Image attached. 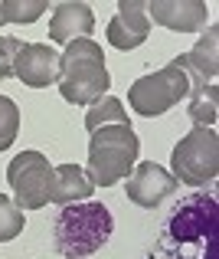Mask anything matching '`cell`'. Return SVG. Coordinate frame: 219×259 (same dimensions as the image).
I'll return each instance as SVG.
<instances>
[{
    "instance_id": "1",
    "label": "cell",
    "mask_w": 219,
    "mask_h": 259,
    "mask_svg": "<svg viewBox=\"0 0 219 259\" xmlns=\"http://www.w3.org/2000/svg\"><path fill=\"white\" fill-rule=\"evenodd\" d=\"M219 194L216 187L183 194L157 230L147 259H219Z\"/></svg>"
},
{
    "instance_id": "2",
    "label": "cell",
    "mask_w": 219,
    "mask_h": 259,
    "mask_svg": "<svg viewBox=\"0 0 219 259\" xmlns=\"http://www.w3.org/2000/svg\"><path fill=\"white\" fill-rule=\"evenodd\" d=\"M115 220L105 203L82 200V203H66L52 223V243L56 253L66 259H85L98 253L112 240Z\"/></svg>"
},
{
    "instance_id": "3",
    "label": "cell",
    "mask_w": 219,
    "mask_h": 259,
    "mask_svg": "<svg viewBox=\"0 0 219 259\" xmlns=\"http://www.w3.org/2000/svg\"><path fill=\"white\" fill-rule=\"evenodd\" d=\"M59 92L72 105H92L108 95L112 76L105 69V53L95 39H75L59 53Z\"/></svg>"
},
{
    "instance_id": "4",
    "label": "cell",
    "mask_w": 219,
    "mask_h": 259,
    "mask_svg": "<svg viewBox=\"0 0 219 259\" xmlns=\"http://www.w3.org/2000/svg\"><path fill=\"white\" fill-rule=\"evenodd\" d=\"M138 151H141V141L131 125H105L98 132H92L85 174L92 177L95 187H112V184L125 181L134 171Z\"/></svg>"
},
{
    "instance_id": "5",
    "label": "cell",
    "mask_w": 219,
    "mask_h": 259,
    "mask_svg": "<svg viewBox=\"0 0 219 259\" xmlns=\"http://www.w3.org/2000/svg\"><path fill=\"white\" fill-rule=\"evenodd\" d=\"M170 174L183 184L206 187L219 174V135L213 128H193L174 145Z\"/></svg>"
},
{
    "instance_id": "6",
    "label": "cell",
    "mask_w": 219,
    "mask_h": 259,
    "mask_svg": "<svg viewBox=\"0 0 219 259\" xmlns=\"http://www.w3.org/2000/svg\"><path fill=\"white\" fill-rule=\"evenodd\" d=\"M190 89L193 85H190L187 69L180 66V59H174V63L163 66V69L150 72V76H141L138 82L128 89V102H131V108L138 115L154 118V115H163L174 105H180L190 95Z\"/></svg>"
},
{
    "instance_id": "7",
    "label": "cell",
    "mask_w": 219,
    "mask_h": 259,
    "mask_svg": "<svg viewBox=\"0 0 219 259\" xmlns=\"http://www.w3.org/2000/svg\"><path fill=\"white\" fill-rule=\"evenodd\" d=\"M7 181L13 190V203L20 210H39L49 203V181L52 167L49 158L39 151H20L7 167Z\"/></svg>"
},
{
    "instance_id": "8",
    "label": "cell",
    "mask_w": 219,
    "mask_h": 259,
    "mask_svg": "<svg viewBox=\"0 0 219 259\" xmlns=\"http://www.w3.org/2000/svg\"><path fill=\"white\" fill-rule=\"evenodd\" d=\"M177 187H180V181H177L167 167L154 164V161H141V164H134V171L128 174V200L144 207V210H154V207H160L163 200H170V197L177 194Z\"/></svg>"
},
{
    "instance_id": "9",
    "label": "cell",
    "mask_w": 219,
    "mask_h": 259,
    "mask_svg": "<svg viewBox=\"0 0 219 259\" xmlns=\"http://www.w3.org/2000/svg\"><path fill=\"white\" fill-rule=\"evenodd\" d=\"M13 79H20L30 89H46L59 82V50L49 43H23L17 63H13Z\"/></svg>"
},
{
    "instance_id": "10",
    "label": "cell",
    "mask_w": 219,
    "mask_h": 259,
    "mask_svg": "<svg viewBox=\"0 0 219 259\" xmlns=\"http://www.w3.org/2000/svg\"><path fill=\"white\" fill-rule=\"evenodd\" d=\"M150 33V20H147V4L144 0H121L118 13L108 23V43L121 53L138 50Z\"/></svg>"
},
{
    "instance_id": "11",
    "label": "cell",
    "mask_w": 219,
    "mask_h": 259,
    "mask_svg": "<svg viewBox=\"0 0 219 259\" xmlns=\"http://www.w3.org/2000/svg\"><path fill=\"white\" fill-rule=\"evenodd\" d=\"M147 20L174 33H200L206 30V4L203 0H150Z\"/></svg>"
},
{
    "instance_id": "12",
    "label": "cell",
    "mask_w": 219,
    "mask_h": 259,
    "mask_svg": "<svg viewBox=\"0 0 219 259\" xmlns=\"http://www.w3.org/2000/svg\"><path fill=\"white\" fill-rule=\"evenodd\" d=\"M95 30V13L88 4H79V0H69V4H59L52 10L49 20V39L52 43H75V39H88Z\"/></svg>"
},
{
    "instance_id": "13",
    "label": "cell",
    "mask_w": 219,
    "mask_h": 259,
    "mask_svg": "<svg viewBox=\"0 0 219 259\" xmlns=\"http://www.w3.org/2000/svg\"><path fill=\"white\" fill-rule=\"evenodd\" d=\"M177 59H180V66L187 69L190 85H193V89L213 82V76L219 69V30H216V26H206V33L200 36V43H196L190 53L177 56Z\"/></svg>"
},
{
    "instance_id": "14",
    "label": "cell",
    "mask_w": 219,
    "mask_h": 259,
    "mask_svg": "<svg viewBox=\"0 0 219 259\" xmlns=\"http://www.w3.org/2000/svg\"><path fill=\"white\" fill-rule=\"evenodd\" d=\"M95 194L92 177L85 174V167L79 164H59L52 167V181H49V203L66 207V203H82Z\"/></svg>"
},
{
    "instance_id": "15",
    "label": "cell",
    "mask_w": 219,
    "mask_h": 259,
    "mask_svg": "<svg viewBox=\"0 0 219 259\" xmlns=\"http://www.w3.org/2000/svg\"><path fill=\"white\" fill-rule=\"evenodd\" d=\"M187 99H190L187 112H190V118H193V125L196 128H213L216 118H219V89H216V82L190 89Z\"/></svg>"
},
{
    "instance_id": "16",
    "label": "cell",
    "mask_w": 219,
    "mask_h": 259,
    "mask_svg": "<svg viewBox=\"0 0 219 259\" xmlns=\"http://www.w3.org/2000/svg\"><path fill=\"white\" fill-rule=\"evenodd\" d=\"M105 125H131L121 99H115V95H101L98 102H92V108H88V115H85L88 135L98 132V128H105Z\"/></svg>"
},
{
    "instance_id": "17",
    "label": "cell",
    "mask_w": 219,
    "mask_h": 259,
    "mask_svg": "<svg viewBox=\"0 0 219 259\" xmlns=\"http://www.w3.org/2000/svg\"><path fill=\"white\" fill-rule=\"evenodd\" d=\"M46 13V0H0V23H36Z\"/></svg>"
},
{
    "instance_id": "18",
    "label": "cell",
    "mask_w": 219,
    "mask_h": 259,
    "mask_svg": "<svg viewBox=\"0 0 219 259\" xmlns=\"http://www.w3.org/2000/svg\"><path fill=\"white\" fill-rule=\"evenodd\" d=\"M17 135H20V108L13 99L0 95V154L17 141Z\"/></svg>"
},
{
    "instance_id": "19",
    "label": "cell",
    "mask_w": 219,
    "mask_h": 259,
    "mask_svg": "<svg viewBox=\"0 0 219 259\" xmlns=\"http://www.w3.org/2000/svg\"><path fill=\"white\" fill-rule=\"evenodd\" d=\"M23 233V210L0 194V243H10Z\"/></svg>"
},
{
    "instance_id": "20",
    "label": "cell",
    "mask_w": 219,
    "mask_h": 259,
    "mask_svg": "<svg viewBox=\"0 0 219 259\" xmlns=\"http://www.w3.org/2000/svg\"><path fill=\"white\" fill-rule=\"evenodd\" d=\"M23 43L13 36H0V79H13V63H17Z\"/></svg>"
}]
</instances>
